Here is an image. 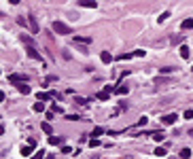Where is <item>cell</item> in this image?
Here are the masks:
<instances>
[{
  "mask_svg": "<svg viewBox=\"0 0 193 159\" xmlns=\"http://www.w3.org/2000/svg\"><path fill=\"white\" fill-rule=\"evenodd\" d=\"M53 32H57V34H72V28L66 25L64 21H53Z\"/></svg>",
  "mask_w": 193,
  "mask_h": 159,
  "instance_id": "cell-1",
  "label": "cell"
},
{
  "mask_svg": "<svg viewBox=\"0 0 193 159\" xmlns=\"http://www.w3.org/2000/svg\"><path fill=\"white\" fill-rule=\"evenodd\" d=\"M9 81H11V83H28V76H25V74H11Z\"/></svg>",
  "mask_w": 193,
  "mask_h": 159,
  "instance_id": "cell-2",
  "label": "cell"
},
{
  "mask_svg": "<svg viewBox=\"0 0 193 159\" xmlns=\"http://www.w3.org/2000/svg\"><path fill=\"white\" fill-rule=\"evenodd\" d=\"M176 119H178V115H166V117H161V123L163 125H174Z\"/></svg>",
  "mask_w": 193,
  "mask_h": 159,
  "instance_id": "cell-3",
  "label": "cell"
},
{
  "mask_svg": "<svg viewBox=\"0 0 193 159\" xmlns=\"http://www.w3.org/2000/svg\"><path fill=\"white\" fill-rule=\"evenodd\" d=\"M28 55L32 57V60H38V61H43V55L36 51V47H28Z\"/></svg>",
  "mask_w": 193,
  "mask_h": 159,
  "instance_id": "cell-4",
  "label": "cell"
},
{
  "mask_svg": "<svg viewBox=\"0 0 193 159\" xmlns=\"http://www.w3.org/2000/svg\"><path fill=\"white\" fill-rule=\"evenodd\" d=\"M76 2H79L81 7H87V9H96V7H98L96 0H76Z\"/></svg>",
  "mask_w": 193,
  "mask_h": 159,
  "instance_id": "cell-5",
  "label": "cell"
},
{
  "mask_svg": "<svg viewBox=\"0 0 193 159\" xmlns=\"http://www.w3.org/2000/svg\"><path fill=\"white\" fill-rule=\"evenodd\" d=\"M30 30H32V34H38V21H36V17H30Z\"/></svg>",
  "mask_w": 193,
  "mask_h": 159,
  "instance_id": "cell-6",
  "label": "cell"
},
{
  "mask_svg": "<svg viewBox=\"0 0 193 159\" xmlns=\"http://www.w3.org/2000/svg\"><path fill=\"white\" fill-rule=\"evenodd\" d=\"M100 60L104 61V64H110V60H113V55H110L108 51H102V53H100Z\"/></svg>",
  "mask_w": 193,
  "mask_h": 159,
  "instance_id": "cell-7",
  "label": "cell"
},
{
  "mask_svg": "<svg viewBox=\"0 0 193 159\" xmlns=\"http://www.w3.org/2000/svg\"><path fill=\"white\" fill-rule=\"evenodd\" d=\"M189 55H191V49H189L187 45H182V47H181V57H185V60H189Z\"/></svg>",
  "mask_w": 193,
  "mask_h": 159,
  "instance_id": "cell-8",
  "label": "cell"
},
{
  "mask_svg": "<svg viewBox=\"0 0 193 159\" xmlns=\"http://www.w3.org/2000/svg\"><path fill=\"white\" fill-rule=\"evenodd\" d=\"M49 142H51L53 147H57V144H62V142H64V138H57V136H49Z\"/></svg>",
  "mask_w": 193,
  "mask_h": 159,
  "instance_id": "cell-9",
  "label": "cell"
},
{
  "mask_svg": "<svg viewBox=\"0 0 193 159\" xmlns=\"http://www.w3.org/2000/svg\"><path fill=\"white\" fill-rule=\"evenodd\" d=\"M151 138H153V140H157V142H161V140L166 138V134H163V132H153V134H151Z\"/></svg>",
  "mask_w": 193,
  "mask_h": 159,
  "instance_id": "cell-10",
  "label": "cell"
},
{
  "mask_svg": "<svg viewBox=\"0 0 193 159\" xmlns=\"http://www.w3.org/2000/svg\"><path fill=\"white\" fill-rule=\"evenodd\" d=\"M166 153H168V151H166V148H163V147H157L155 151H153V155H155V157H163Z\"/></svg>",
  "mask_w": 193,
  "mask_h": 159,
  "instance_id": "cell-11",
  "label": "cell"
},
{
  "mask_svg": "<svg viewBox=\"0 0 193 159\" xmlns=\"http://www.w3.org/2000/svg\"><path fill=\"white\" fill-rule=\"evenodd\" d=\"M21 40H24L28 47H34V40H32V36H28V34H21Z\"/></svg>",
  "mask_w": 193,
  "mask_h": 159,
  "instance_id": "cell-12",
  "label": "cell"
},
{
  "mask_svg": "<svg viewBox=\"0 0 193 159\" xmlns=\"http://www.w3.org/2000/svg\"><path fill=\"white\" fill-rule=\"evenodd\" d=\"M17 89H19V91H21V93H25V96H28V93H30V91H32V89H30V87L25 85V83H19V85H17Z\"/></svg>",
  "mask_w": 193,
  "mask_h": 159,
  "instance_id": "cell-13",
  "label": "cell"
},
{
  "mask_svg": "<svg viewBox=\"0 0 193 159\" xmlns=\"http://www.w3.org/2000/svg\"><path fill=\"white\" fill-rule=\"evenodd\" d=\"M115 91H117V93H119V96H125V93H127V91H130V87H127V85H121V87H117V89H115Z\"/></svg>",
  "mask_w": 193,
  "mask_h": 159,
  "instance_id": "cell-14",
  "label": "cell"
},
{
  "mask_svg": "<svg viewBox=\"0 0 193 159\" xmlns=\"http://www.w3.org/2000/svg\"><path fill=\"white\" fill-rule=\"evenodd\" d=\"M181 28H182V30H191V28H193V19H185Z\"/></svg>",
  "mask_w": 193,
  "mask_h": 159,
  "instance_id": "cell-15",
  "label": "cell"
},
{
  "mask_svg": "<svg viewBox=\"0 0 193 159\" xmlns=\"http://www.w3.org/2000/svg\"><path fill=\"white\" fill-rule=\"evenodd\" d=\"M32 148H34V147H30V144H28V147H24V148H21V155H24V157H28V155L32 153Z\"/></svg>",
  "mask_w": 193,
  "mask_h": 159,
  "instance_id": "cell-16",
  "label": "cell"
},
{
  "mask_svg": "<svg viewBox=\"0 0 193 159\" xmlns=\"http://www.w3.org/2000/svg\"><path fill=\"white\" fill-rule=\"evenodd\" d=\"M34 110H36V112L45 110V102H36V104H34Z\"/></svg>",
  "mask_w": 193,
  "mask_h": 159,
  "instance_id": "cell-17",
  "label": "cell"
},
{
  "mask_svg": "<svg viewBox=\"0 0 193 159\" xmlns=\"http://www.w3.org/2000/svg\"><path fill=\"white\" fill-rule=\"evenodd\" d=\"M43 132H45V134H53V129H51L49 123H43Z\"/></svg>",
  "mask_w": 193,
  "mask_h": 159,
  "instance_id": "cell-18",
  "label": "cell"
},
{
  "mask_svg": "<svg viewBox=\"0 0 193 159\" xmlns=\"http://www.w3.org/2000/svg\"><path fill=\"white\" fill-rule=\"evenodd\" d=\"M189 155H191V151H189V148H182V151H181V159H187Z\"/></svg>",
  "mask_w": 193,
  "mask_h": 159,
  "instance_id": "cell-19",
  "label": "cell"
},
{
  "mask_svg": "<svg viewBox=\"0 0 193 159\" xmlns=\"http://www.w3.org/2000/svg\"><path fill=\"white\" fill-rule=\"evenodd\" d=\"M96 98H98V100H108V93H106V91H100Z\"/></svg>",
  "mask_w": 193,
  "mask_h": 159,
  "instance_id": "cell-20",
  "label": "cell"
},
{
  "mask_svg": "<svg viewBox=\"0 0 193 159\" xmlns=\"http://www.w3.org/2000/svg\"><path fill=\"white\" fill-rule=\"evenodd\" d=\"M89 144H91V148H94V147H100V140H98V138H91V140H89Z\"/></svg>",
  "mask_w": 193,
  "mask_h": 159,
  "instance_id": "cell-21",
  "label": "cell"
},
{
  "mask_svg": "<svg viewBox=\"0 0 193 159\" xmlns=\"http://www.w3.org/2000/svg\"><path fill=\"white\" fill-rule=\"evenodd\" d=\"M62 153H66V155H72V148H70V147H62Z\"/></svg>",
  "mask_w": 193,
  "mask_h": 159,
  "instance_id": "cell-22",
  "label": "cell"
},
{
  "mask_svg": "<svg viewBox=\"0 0 193 159\" xmlns=\"http://www.w3.org/2000/svg\"><path fill=\"white\" fill-rule=\"evenodd\" d=\"M170 17V11H166V13H161V17H159V21H166Z\"/></svg>",
  "mask_w": 193,
  "mask_h": 159,
  "instance_id": "cell-23",
  "label": "cell"
},
{
  "mask_svg": "<svg viewBox=\"0 0 193 159\" xmlns=\"http://www.w3.org/2000/svg\"><path fill=\"white\" fill-rule=\"evenodd\" d=\"M185 119H193V110H185Z\"/></svg>",
  "mask_w": 193,
  "mask_h": 159,
  "instance_id": "cell-24",
  "label": "cell"
},
{
  "mask_svg": "<svg viewBox=\"0 0 193 159\" xmlns=\"http://www.w3.org/2000/svg\"><path fill=\"white\" fill-rule=\"evenodd\" d=\"M172 43L176 45V43H182V36H172Z\"/></svg>",
  "mask_w": 193,
  "mask_h": 159,
  "instance_id": "cell-25",
  "label": "cell"
},
{
  "mask_svg": "<svg viewBox=\"0 0 193 159\" xmlns=\"http://www.w3.org/2000/svg\"><path fill=\"white\" fill-rule=\"evenodd\" d=\"M102 132H104L102 127H96V129H94V134H91V136H100V134H102Z\"/></svg>",
  "mask_w": 193,
  "mask_h": 159,
  "instance_id": "cell-26",
  "label": "cell"
},
{
  "mask_svg": "<svg viewBox=\"0 0 193 159\" xmlns=\"http://www.w3.org/2000/svg\"><path fill=\"white\" fill-rule=\"evenodd\" d=\"M43 155H45V153H43V151H38L36 155H32V159H43Z\"/></svg>",
  "mask_w": 193,
  "mask_h": 159,
  "instance_id": "cell-27",
  "label": "cell"
},
{
  "mask_svg": "<svg viewBox=\"0 0 193 159\" xmlns=\"http://www.w3.org/2000/svg\"><path fill=\"white\" fill-rule=\"evenodd\" d=\"M159 70H161V72L166 74V72H172V70H174V68H170V66H166V68H159Z\"/></svg>",
  "mask_w": 193,
  "mask_h": 159,
  "instance_id": "cell-28",
  "label": "cell"
},
{
  "mask_svg": "<svg viewBox=\"0 0 193 159\" xmlns=\"http://www.w3.org/2000/svg\"><path fill=\"white\" fill-rule=\"evenodd\" d=\"M9 2H11V4H19L21 0H9Z\"/></svg>",
  "mask_w": 193,
  "mask_h": 159,
  "instance_id": "cell-29",
  "label": "cell"
},
{
  "mask_svg": "<svg viewBox=\"0 0 193 159\" xmlns=\"http://www.w3.org/2000/svg\"><path fill=\"white\" fill-rule=\"evenodd\" d=\"M47 159H53V155H47Z\"/></svg>",
  "mask_w": 193,
  "mask_h": 159,
  "instance_id": "cell-30",
  "label": "cell"
},
{
  "mask_svg": "<svg viewBox=\"0 0 193 159\" xmlns=\"http://www.w3.org/2000/svg\"><path fill=\"white\" fill-rule=\"evenodd\" d=\"M191 70H193V68H191Z\"/></svg>",
  "mask_w": 193,
  "mask_h": 159,
  "instance_id": "cell-31",
  "label": "cell"
}]
</instances>
